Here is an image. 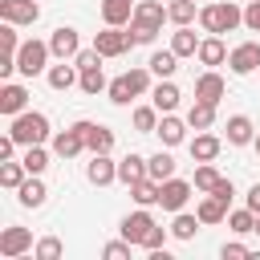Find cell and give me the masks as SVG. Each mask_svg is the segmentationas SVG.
Instances as JSON below:
<instances>
[{"label":"cell","mask_w":260,"mask_h":260,"mask_svg":"<svg viewBox=\"0 0 260 260\" xmlns=\"http://www.w3.org/2000/svg\"><path fill=\"white\" fill-rule=\"evenodd\" d=\"M85 179H89L93 187H110V183L118 179V162H114L110 154H93V158L85 162Z\"/></svg>","instance_id":"obj_17"},{"label":"cell","mask_w":260,"mask_h":260,"mask_svg":"<svg viewBox=\"0 0 260 260\" xmlns=\"http://www.w3.org/2000/svg\"><path fill=\"white\" fill-rule=\"evenodd\" d=\"M179 85L171 81V77H158V85H150V102L158 106V114H175V106H179Z\"/></svg>","instance_id":"obj_18"},{"label":"cell","mask_w":260,"mask_h":260,"mask_svg":"<svg viewBox=\"0 0 260 260\" xmlns=\"http://www.w3.org/2000/svg\"><path fill=\"white\" fill-rule=\"evenodd\" d=\"M130 37H134V45H150L158 32H154V28H138V24H130Z\"/></svg>","instance_id":"obj_50"},{"label":"cell","mask_w":260,"mask_h":260,"mask_svg":"<svg viewBox=\"0 0 260 260\" xmlns=\"http://www.w3.org/2000/svg\"><path fill=\"white\" fill-rule=\"evenodd\" d=\"M195 57H199L207 69H215V65H223V61H228V45H223L215 32H207V37L199 41V53H195Z\"/></svg>","instance_id":"obj_21"},{"label":"cell","mask_w":260,"mask_h":260,"mask_svg":"<svg viewBox=\"0 0 260 260\" xmlns=\"http://www.w3.org/2000/svg\"><path fill=\"white\" fill-rule=\"evenodd\" d=\"M244 24H248L252 32H260V0H248V8H244Z\"/></svg>","instance_id":"obj_47"},{"label":"cell","mask_w":260,"mask_h":260,"mask_svg":"<svg viewBox=\"0 0 260 260\" xmlns=\"http://www.w3.org/2000/svg\"><path fill=\"white\" fill-rule=\"evenodd\" d=\"M130 248H134L130 240H114V244L102 248V256H106V260H122V256H130Z\"/></svg>","instance_id":"obj_46"},{"label":"cell","mask_w":260,"mask_h":260,"mask_svg":"<svg viewBox=\"0 0 260 260\" xmlns=\"http://www.w3.org/2000/svg\"><path fill=\"white\" fill-rule=\"evenodd\" d=\"M20 110H28V89L20 81H4L0 85V114L4 118H16Z\"/></svg>","instance_id":"obj_14"},{"label":"cell","mask_w":260,"mask_h":260,"mask_svg":"<svg viewBox=\"0 0 260 260\" xmlns=\"http://www.w3.org/2000/svg\"><path fill=\"white\" fill-rule=\"evenodd\" d=\"M81 150H85V134H81L77 126H65V130L53 134V154H57V158H73V154H81Z\"/></svg>","instance_id":"obj_16"},{"label":"cell","mask_w":260,"mask_h":260,"mask_svg":"<svg viewBox=\"0 0 260 260\" xmlns=\"http://www.w3.org/2000/svg\"><path fill=\"white\" fill-rule=\"evenodd\" d=\"M49 49H53V57H57V61H73V57H77V49H81L77 28H73V24H57V28H53V37H49Z\"/></svg>","instance_id":"obj_8"},{"label":"cell","mask_w":260,"mask_h":260,"mask_svg":"<svg viewBox=\"0 0 260 260\" xmlns=\"http://www.w3.org/2000/svg\"><path fill=\"white\" fill-rule=\"evenodd\" d=\"M228 65H232V73H256L260 69V41H244V45H236V49H228Z\"/></svg>","instance_id":"obj_9"},{"label":"cell","mask_w":260,"mask_h":260,"mask_svg":"<svg viewBox=\"0 0 260 260\" xmlns=\"http://www.w3.org/2000/svg\"><path fill=\"white\" fill-rule=\"evenodd\" d=\"M211 195H219L223 203H232V195H236V187H232V179H223V175H219V183L211 187Z\"/></svg>","instance_id":"obj_48"},{"label":"cell","mask_w":260,"mask_h":260,"mask_svg":"<svg viewBox=\"0 0 260 260\" xmlns=\"http://www.w3.org/2000/svg\"><path fill=\"white\" fill-rule=\"evenodd\" d=\"M167 236H171V228L154 223V228H150V236L142 240V248H146V252H158V248H167Z\"/></svg>","instance_id":"obj_45"},{"label":"cell","mask_w":260,"mask_h":260,"mask_svg":"<svg viewBox=\"0 0 260 260\" xmlns=\"http://www.w3.org/2000/svg\"><path fill=\"white\" fill-rule=\"evenodd\" d=\"M0 20H8V24H37L41 20V4L37 0H0Z\"/></svg>","instance_id":"obj_10"},{"label":"cell","mask_w":260,"mask_h":260,"mask_svg":"<svg viewBox=\"0 0 260 260\" xmlns=\"http://www.w3.org/2000/svg\"><path fill=\"white\" fill-rule=\"evenodd\" d=\"M252 138H256L252 118L248 114H232L228 118V146H252Z\"/></svg>","instance_id":"obj_20"},{"label":"cell","mask_w":260,"mask_h":260,"mask_svg":"<svg viewBox=\"0 0 260 260\" xmlns=\"http://www.w3.org/2000/svg\"><path fill=\"white\" fill-rule=\"evenodd\" d=\"M146 65H150V73H154V77H171V73L179 69V53H175V49H154Z\"/></svg>","instance_id":"obj_30"},{"label":"cell","mask_w":260,"mask_h":260,"mask_svg":"<svg viewBox=\"0 0 260 260\" xmlns=\"http://www.w3.org/2000/svg\"><path fill=\"white\" fill-rule=\"evenodd\" d=\"M102 61H106V57L98 53V45H89V49H77V57H73V65H77V69H98Z\"/></svg>","instance_id":"obj_43"},{"label":"cell","mask_w":260,"mask_h":260,"mask_svg":"<svg viewBox=\"0 0 260 260\" xmlns=\"http://www.w3.org/2000/svg\"><path fill=\"white\" fill-rule=\"evenodd\" d=\"M158 195H162V183L158 179H138V183H130V199L138 203V207H150V203H158Z\"/></svg>","instance_id":"obj_26"},{"label":"cell","mask_w":260,"mask_h":260,"mask_svg":"<svg viewBox=\"0 0 260 260\" xmlns=\"http://www.w3.org/2000/svg\"><path fill=\"white\" fill-rule=\"evenodd\" d=\"M146 171H150V179L167 183V179L175 175V158H171V150H158V154H150V158H146Z\"/></svg>","instance_id":"obj_34"},{"label":"cell","mask_w":260,"mask_h":260,"mask_svg":"<svg viewBox=\"0 0 260 260\" xmlns=\"http://www.w3.org/2000/svg\"><path fill=\"white\" fill-rule=\"evenodd\" d=\"M215 183H219L215 162H199V167H195V191H211Z\"/></svg>","instance_id":"obj_40"},{"label":"cell","mask_w":260,"mask_h":260,"mask_svg":"<svg viewBox=\"0 0 260 260\" xmlns=\"http://www.w3.org/2000/svg\"><path fill=\"white\" fill-rule=\"evenodd\" d=\"M93 45H98L102 57H122L126 49H134V37H130V28H122V24H106V28L93 37Z\"/></svg>","instance_id":"obj_4"},{"label":"cell","mask_w":260,"mask_h":260,"mask_svg":"<svg viewBox=\"0 0 260 260\" xmlns=\"http://www.w3.org/2000/svg\"><path fill=\"white\" fill-rule=\"evenodd\" d=\"M248 207L260 215V183H252V187H248Z\"/></svg>","instance_id":"obj_52"},{"label":"cell","mask_w":260,"mask_h":260,"mask_svg":"<svg viewBox=\"0 0 260 260\" xmlns=\"http://www.w3.org/2000/svg\"><path fill=\"white\" fill-rule=\"evenodd\" d=\"M167 20H171L175 28L199 20V0H171V4H167Z\"/></svg>","instance_id":"obj_28"},{"label":"cell","mask_w":260,"mask_h":260,"mask_svg":"<svg viewBox=\"0 0 260 260\" xmlns=\"http://www.w3.org/2000/svg\"><path fill=\"white\" fill-rule=\"evenodd\" d=\"M24 252H32V232L20 228V223H8V228L0 232V256H4V260H16V256H24Z\"/></svg>","instance_id":"obj_7"},{"label":"cell","mask_w":260,"mask_h":260,"mask_svg":"<svg viewBox=\"0 0 260 260\" xmlns=\"http://www.w3.org/2000/svg\"><path fill=\"white\" fill-rule=\"evenodd\" d=\"M138 0H102V20L106 24H130Z\"/></svg>","instance_id":"obj_27"},{"label":"cell","mask_w":260,"mask_h":260,"mask_svg":"<svg viewBox=\"0 0 260 260\" xmlns=\"http://www.w3.org/2000/svg\"><path fill=\"white\" fill-rule=\"evenodd\" d=\"M8 134L20 142V146H32V142H45L53 130H49V118L41 110H20L16 118H8Z\"/></svg>","instance_id":"obj_2"},{"label":"cell","mask_w":260,"mask_h":260,"mask_svg":"<svg viewBox=\"0 0 260 260\" xmlns=\"http://www.w3.org/2000/svg\"><path fill=\"white\" fill-rule=\"evenodd\" d=\"M49 85L53 89H73V85H81V69L73 65V61H57V65H49Z\"/></svg>","instance_id":"obj_19"},{"label":"cell","mask_w":260,"mask_h":260,"mask_svg":"<svg viewBox=\"0 0 260 260\" xmlns=\"http://www.w3.org/2000/svg\"><path fill=\"white\" fill-rule=\"evenodd\" d=\"M126 77H130V85H134V93H150V65L142 69V65H134V69H126Z\"/></svg>","instance_id":"obj_44"},{"label":"cell","mask_w":260,"mask_h":260,"mask_svg":"<svg viewBox=\"0 0 260 260\" xmlns=\"http://www.w3.org/2000/svg\"><path fill=\"white\" fill-rule=\"evenodd\" d=\"M106 93H110V102H114V106H130V98H134V85H130V77L122 73V77H114V81L106 85Z\"/></svg>","instance_id":"obj_37"},{"label":"cell","mask_w":260,"mask_h":260,"mask_svg":"<svg viewBox=\"0 0 260 260\" xmlns=\"http://www.w3.org/2000/svg\"><path fill=\"white\" fill-rule=\"evenodd\" d=\"M162 20H167V4H158V0H138L134 4V16H130V24H138V28H162Z\"/></svg>","instance_id":"obj_12"},{"label":"cell","mask_w":260,"mask_h":260,"mask_svg":"<svg viewBox=\"0 0 260 260\" xmlns=\"http://www.w3.org/2000/svg\"><path fill=\"white\" fill-rule=\"evenodd\" d=\"M110 81H106V73H102V65L98 69H81V93H102Z\"/></svg>","instance_id":"obj_39"},{"label":"cell","mask_w":260,"mask_h":260,"mask_svg":"<svg viewBox=\"0 0 260 260\" xmlns=\"http://www.w3.org/2000/svg\"><path fill=\"white\" fill-rule=\"evenodd\" d=\"M256 236H260V215H256Z\"/></svg>","instance_id":"obj_54"},{"label":"cell","mask_w":260,"mask_h":260,"mask_svg":"<svg viewBox=\"0 0 260 260\" xmlns=\"http://www.w3.org/2000/svg\"><path fill=\"white\" fill-rule=\"evenodd\" d=\"M187 126H191V130H211V126H215V106H211V102H191Z\"/></svg>","instance_id":"obj_31"},{"label":"cell","mask_w":260,"mask_h":260,"mask_svg":"<svg viewBox=\"0 0 260 260\" xmlns=\"http://www.w3.org/2000/svg\"><path fill=\"white\" fill-rule=\"evenodd\" d=\"M171 49H175L179 57H195V53H199V37L191 32V24H179V28L171 32Z\"/></svg>","instance_id":"obj_29"},{"label":"cell","mask_w":260,"mask_h":260,"mask_svg":"<svg viewBox=\"0 0 260 260\" xmlns=\"http://www.w3.org/2000/svg\"><path fill=\"white\" fill-rule=\"evenodd\" d=\"M61 252H65V248H61V240H57V236H45V240H37V244H32V256H37V260H57Z\"/></svg>","instance_id":"obj_41"},{"label":"cell","mask_w":260,"mask_h":260,"mask_svg":"<svg viewBox=\"0 0 260 260\" xmlns=\"http://www.w3.org/2000/svg\"><path fill=\"white\" fill-rule=\"evenodd\" d=\"M158 138H162V146H179L183 138H187V118H175V114H162L158 118V130H154Z\"/></svg>","instance_id":"obj_22"},{"label":"cell","mask_w":260,"mask_h":260,"mask_svg":"<svg viewBox=\"0 0 260 260\" xmlns=\"http://www.w3.org/2000/svg\"><path fill=\"white\" fill-rule=\"evenodd\" d=\"M223 93H228V81H223L215 69H207V73L195 77V102H211V106H219Z\"/></svg>","instance_id":"obj_13"},{"label":"cell","mask_w":260,"mask_h":260,"mask_svg":"<svg viewBox=\"0 0 260 260\" xmlns=\"http://www.w3.org/2000/svg\"><path fill=\"white\" fill-rule=\"evenodd\" d=\"M219 256H223V260H244V256H248V248L232 240V244H223V248H219Z\"/></svg>","instance_id":"obj_49"},{"label":"cell","mask_w":260,"mask_h":260,"mask_svg":"<svg viewBox=\"0 0 260 260\" xmlns=\"http://www.w3.org/2000/svg\"><path fill=\"white\" fill-rule=\"evenodd\" d=\"M228 228H232V232H240V236H248V232H256V211H252V207H240V211H228Z\"/></svg>","instance_id":"obj_38"},{"label":"cell","mask_w":260,"mask_h":260,"mask_svg":"<svg viewBox=\"0 0 260 260\" xmlns=\"http://www.w3.org/2000/svg\"><path fill=\"white\" fill-rule=\"evenodd\" d=\"M236 24H244V8H236L232 0H219V4H199V28L203 32H232Z\"/></svg>","instance_id":"obj_1"},{"label":"cell","mask_w":260,"mask_h":260,"mask_svg":"<svg viewBox=\"0 0 260 260\" xmlns=\"http://www.w3.org/2000/svg\"><path fill=\"white\" fill-rule=\"evenodd\" d=\"M150 228H154V215H150L146 207H138V211H130V215H122V223H118V232H122V240H130L134 248H142V240L150 236Z\"/></svg>","instance_id":"obj_6"},{"label":"cell","mask_w":260,"mask_h":260,"mask_svg":"<svg viewBox=\"0 0 260 260\" xmlns=\"http://www.w3.org/2000/svg\"><path fill=\"white\" fill-rule=\"evenodd\" d=\"M150 171H146V158L142 154H126V158H118V183H138V179H146Z\"/></svg>","instance_id":"obj_24"},{"label":"cell","mask_w":260,"mask_h":260,"mask_svg":"<svg viewBox=\"0 0 260 260\" xmlns=\"http://www.w3.org/2000/svg\"><path fill=\"white\" fill-rule=\"evenodd\" d=\"M20 162L28 167V175H41V171L49 167V150H45V142H32V146H24Z\"/></svg>","instance_id":"obj_36"},{"label":"cell","mask_w":260,"mask_h":260,"mask_svg":"<svg viewBox=\"0 0 260 260\" xmlns=\"http://www.w3.org/2000/svg\"><path fill=\"white\" fill-rule=\"evenodd\" d=\"M16 146H20V142H16L12 134H4V138H0V162H4V158H16Z\"/></svg>","instance_id":"obj_51"},{"label":"cell","mask_w":260,"mask_h":260,"mask_svg":"<svg viewBox=\"0 0 260 260\" xmlns=\"http://www.w3.org/2000/svg\"><path fill=\"white\" fill-rule=\"evenodd\" d=\"M130 122H134L138 134H154V130H158V106H154V102H150V106H134Z\"/></svg>","instance_id":"obj_33"},{"label":"cell","mask_w":260,"mask_h":260,"mask_svg":"<svg viewBox=\"0 0 260 260\" xmlns=\"http://www.w3.org/2000/svg\"><path fill=\"white\" fill-rule=\"evenodd\" d=\"M252 146H256V154H260V130H256V138H252Z\"/></svg>","instance_id":"obj_53"},{"label":"cell","mask_w":260,"mask_h":260,"mask_svg":"<svg viewBox=\"0 0 260 260\" xmlns=\"http://www.w3.org/2000/svg\"><path fill=\"white\" fill-rule=\"evenodd\" d=\"M0 53H12V57L20 53V37H16V24H8V20L0 24Z\"/></svg>","instance_id":"obj_42"},{"label":"cell","mask_w":260,"mask_h":260,"mask_svg":"<svg viewBox=\"0 0 260 260\" xmlns=\"http://www.w3.org/2000/svg\"><path fill=\"white\" fill-rule=\"evenodd\" d=\"M219 150H223V138H219V134L195 130V138H191V158H195V162H215Z\"/></svg>","instance_id":"obj_15"},{"label":"cell","mask_w":260,"mask_h":260,"mask_svg":"<svg viewBox=\"0 0 260 260\" xmlns=\"http://www.w3.org/2000/svg\"><path fill=\"white\" fill-rule=\"evenodd\" d=\"M24 179H28V167H24L20 158H4V162H0V187L16 191V187H20Z\"/></svg>","instance_id":"obj_32"},{"label":"cell","mask_w":260,"mask_h":260,"mask_svg":"<svg viewBox=\"0 0 260 260\" xmlns=\"http://www.w3.org/2000/svg\"><path fill=\"white\" fill-rule=\"evenodd\" d=\"M73 126L85 134V150H89V154H110V150H114V130H110V126L89 122V118H77Z\"/></svg>","instance_id":"obj_5"},{"label":"cell","mask_w":260,"mask_h":260,"mask_svg":"<svg viewBox=\"0 0 260 260\" xmlns=\"http://www.w3.org/2000/svg\"><path fill=\"white\" fill-rule=\"evenodd\" d=\"M49 57H53V49H49V41H20V53H16V73H24V77H37V73H49Z\"/></svg>","instance_id":"obj_3"},{"label":"cell","mask_w":260,"mask_h":260,"mask_svg":"<svg viewBox=\"0 0 260 260\" xmlns=\"http://www.w3.org/2000/svg\"><path fill=\"white\" fill-rule=\"evenodd\" d=\"M191 191H195V183H187V179H167L162 183V195H158V203H162V211H183L187 207V199H191Z\"/></svg>","instance_id":"obj_11"},{"label":"cell","mask_w":260,"mask_h":260,"mask_svg":"<svg viewBox=\"0 0 260 260\" xmlns=\"http://www.w3.org/2000/svg\"><path fill=\"white\" fill-rule=\"evenodd\" d=\"M199 215H191V211H175V219H171V236L175 240H191L195 232H199Z\"/></svg>","instance_id":"obj_35"},{"label":"cell","mask_w":260,"mask_h":260,"mask_svg":"<svg viewBox=\"0 0 260 260\" xmlns=\"http://www.w3.org/2000/svg\"><path fill=\"white\" fill-rule=\"evenodd\" d=\"M45 183H41V175H28L20 187H16V199H20V207H41L45 203Z\"/></svg>","instance_id":"obj_25"},{"label":"cell","mask_w":260,"mask_h":260,"mask_svg":"<svg viewBox=\"0 0 260 260\" xmlns=\"http://www.w3.org/2000/svg\"><path fill=\"white\" fill-rule=\"evenodd\" d=\"M195 215H199L203 223H223V219H228V203H223L219 195H211V191H203V199L195 203Z\"/></svg>","instance_id":"obj_23"}]
</instances>
